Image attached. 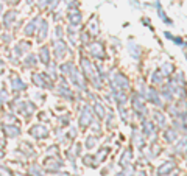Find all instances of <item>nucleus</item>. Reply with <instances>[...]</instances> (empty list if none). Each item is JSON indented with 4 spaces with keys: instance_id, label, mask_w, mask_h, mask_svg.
I'll list each match as a JSON object with an SVG mask.
<instances>
[{
    "instance_id": "7ed1b4c3",
    "label": "nucleus",
    "mask_w": 187,
    "mask_h": 176,
    "mask_svg": "<svg viewBox=\"0 0 187 176\" xmlns=\"http://www.w3.org/2000/svg\"><path fill=\"white\" fill-rule=\"evenodd\" d=\"M69 19H70V22H72V25H77L80 20H81V16L78 14V11H73L72 14H69Z\"/></svg>"
},
{
    "instance_id": "6e6552de",
    "label": "nucleus",
    "mask_w": 187,
    "mask_h": 176,
    "mask_svg": "<svg viewBox=\"0 0 187 176\" xmlns=\"http://www.w3.org/2000/svg\"><path fill=\"white\" fill-rule=\"evenodd\" d=\"M5 131H8L11 137H14V134H17V133H19V129H17V128H11V126H6V128H5Z\"/></svg>"
},
{
    "instance_id": "0eeeda50",
    "label": "nucleus",
    "mask_w": 187,
    "mask_h": 176,
    "mask_svg": "<svg viewBox=\"0 0 187 176\" xmlns=\"http://www.w3.org/2000/svg\"><path fill=\"white\" fill-rule=\"evenodd\" d=\"M41 58H42V61L47 64L49 62V52H47V49H42L41 50Z\"/></svg>"
},
{
    "instance_id": "f03ea898",
    "label": "nucleus",
    "mask_w": 187,
    "mask_h": 176,
    "mask_svg": "<svg viewBox=\"0 0 187 176\" xmlns=\"http://www.w3.org/2000/svg\"><path fill=\"white\" fill-rule=\"evenodd\" d=\"M173 167H175V164H173V162H165L164 165H161V167H159V170H158V173H159V174L162 176V174H165V173H168V171H170V170H172Z\"/></svg>"
},
{
    "instance_id": "20e7f679",
    "label": "nucleus",
    "mask_w": 187,
    "mask_h": 176,
    "mask_svg": "<svg viewBox=\"0 0 187 176\" xmlns=\"http://www.w3.org/2000/svg\"><path fill=\"white\" fill-rule=\"evenodd\" d=\"M165 140H167V142H175V140H176V131H175V129L165 131Z\"/></svg>"
},
{
    "instance_id": "9d476101",
    "label": "nucleus",
    "mask_w": 187,
    "mask_h": 176,
    "mask_svg": "<svg viewBox=\"0 0 187 176\" xmlns=\"http://www.w3.org/2000/svg\"><path fill=\"white\" fill-rule=\"evenodd\" d=\"M185 58H187V52H185Z\"/></svg>"
},
{
    "instance_id": "f257e3e1",
    "label": "nucleus",
    "mask_w": 187,
    "mask_h": 176,
    "mask_svg": "<svg viewBox=\"0 0 187 176\" xmlns=\"http://www.w3.org/2000/svg\"><path fill=\"white\" fill-rule=\"evenodd\" d=\"M148 98H150V101H151V103L161 106V98H159V95H158V92H156L155 89H150V95H148Z\"/></svg>"
},
{
    "instance_id": "1a4fd4ad",
    "label": "nucleus",
    "mask_w": 187,
    "mask_h": 176,
    "mask_svg": "<svg viewBox=\"0 0 187 176\" xmlns=\"http://www.w3.org/2000/svg\"><path fill=\"white\" fill-rule=\"evenodd\" d=\"M14 16H16V14H14V11H13V14H10L8 17H5V24H11V20L14 19Z\"/></svg>"
},
{
    "instance_id": "39448f33",
    "label": "nucleus",
    "mask_w": 187,
    "mask_h": 176,
    "mask_svg": "<svg viewBox=\"0 0 187 176\" xmlns=\"http://www.w3.org/2000/svg\"><path fill=\"white\" fill-rule=\"evenodd\" d=\"M185 148H187V137H182V142H179V144H178L176 151H178V153H184V151H185Z\"/></svg>"
},
{
    "instance_id": "423d86ee",
    "label": "nucleus",
    "mask_w": 187,
    "mask_h": 176,
    "mask_svg": "<svg viewBox=\"0 0 187 176\" xmlns=\"http://www.w3.org/2000/svg\"><path fill=\"white\" fill-rule=\"evenodd\" d=\"M155 118L161 123V126H164V125H165V117H164L161 112H156V114H155Z\"/></svg>"
}]
</instances>
